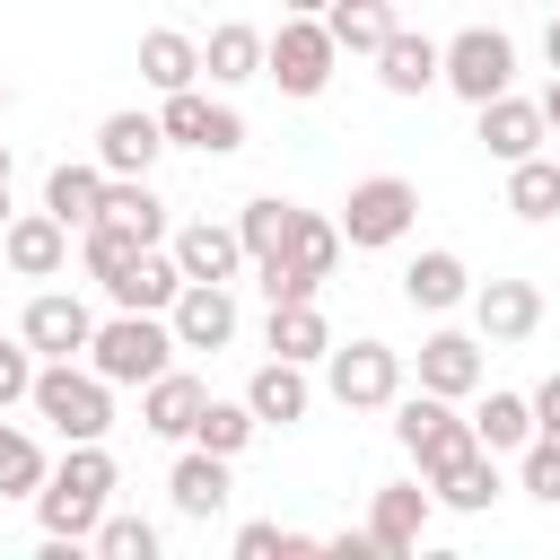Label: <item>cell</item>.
I'll list each match as a JSON object with an SVG mask.
<instances>
[{
    "label": "cell",
    "instance_id": "35",
    "mask_svg": "<svg viewBox=\"0 0 560 560\" xmlns=\"http://www.w3.org/2000/svg\"><path fill=\"white\" fill-rule=\"evenodd\" d=\"M508 210H516V219H534V228H542V219H560V158H542V149H534V158H516V166H508Z\"/></svg>",
    "mask_w": 560,
    "mask_h": 560
},
{
    "label": "cell",
    "instance_id": "13",
    "mask_svg": "<svg viewBox=\"0 0 560 560\" xmlns=\"http://www.w3.org/2000/svg\"><path fill=\"white\" fill-rule=\"evenodd\" d=\"M0 262H9L18 280H61V262H70V228H61L52 210H9V228H0Z\"/></svg>",
    "mask_w": 560,
    "mask_h": 560
},
{
    "label": "cell",
    "instance_id": "36",
    "mask_svg": "<svg viewBox=\"0 0 560 560\" xmlns=\"http://www.w3.org/2000/svg\"><path fill=\"white\" fill-rule=\"evenodd\" d=\"M254 429H262V420L245 411V394H236V402H219V394H210V402L192 411V446H210V455H228V464L254 446Z\"/></svg>",
    "mask_w": 560,
    "mask_h": 560
},
{
    "label": "cell",
    "instance_id": "2",
    "mask_svg": "<svg viewBox=\"0 0 560 560\" xmlns=\"http://www.w3.org/2000/svg\"><path fill=\"white\" fill-rule=\"evenodd\" d=\"M88 368H96L105 385H149V376H166V368H175V332H166V315L114 306V315L88 332Z\"/></svg>",
    "mask_w": 560,
    "mask_h": 560
},
{
    "label": "cell",
    "instance_id": "7",
    "mask_svg": "<svg viewBox=\"0 0 560 560\" xmlns=\"http://www.w3.org/2000/svg\"><path fill=\"white\" fill-rule=\"evenodd\" d=\"M332 61H341V44L324 35V18H280V35H262V79L280 88V96H324L332 88Z\"/></svg>",
    "mask_w": 560,
    "mask_h": 560
},
{
    "label": "cell",
    "instance_id": "48",
    "mask_svg": "<svg viewBox=\"0 0 560 560\" xmlns=\"http://www.w3.org/2000/svg\"><path fill=\"white\" fill-rule=\"evenodd\" d=\"M0 184H9V140H0Z\"/></svg>",
    "mask_w": 560,
    "mask_h": 560
},
{
    "label": "cell",
    "instance_id": "10",
    "mask_svg": "<svg viewBox=\"0 0 560 560\" xmlns=\"http://www.w3.org/2000/svg\"><path fill=\"white\" fill-rule=\"evenodd\" d=\"M88 332H96V315H88L79 289H35L26 315H18V341L35 359H88Z\"/></svg>",
    "mask_w": 560,
    "mask_h": 560
},
{
    "label": "cell",
    "instance_id": "1",
    "mask_svg": "<svg viewBox=\"0 0 560 560\" xmlns=\"http://www.w3.org/2000/svg\"><path fill=\"white\" fill-rule=\"evenodd\" d=\"M114 455H105V438H70V455L44 472V490H35V525H44V542H88L96 534V516L114 508Z\"/></svg>",
    "mask_w": 560,
    "mask_h": 560
},
{
    "label": "cell",
    "instance_id": "23",
    "mask_svg": "<svg viewBox=\"0 0 560 560\" xmlns=\"http://www.w3.org/2000/svg\"><path fill=\"white\" fill-rule=\"evenodd\" d=\"M166 499H175V516L210 525V516L228 508V455H210V446H184V455H175V472H166Z\"/></svg>",
    "mask_w": 560,
    "mask_h": 560
},
{
    "label": "cell",
    "instance_id": "9",
    "mask_svg": "<svg viewBox=\"0 0 560 560\" xmlns=\"http://www.w3.org/2000/svg\"><path fill=\"white\" fill-rule=\"evenodd\" d=\"M158 131H166V149H201V158L245 149V114L219 105V96H201V88H175V96L158 105Z\"/></svg>",
    "mask_w": 560,
    "mask_h": 560
},
{
    "label": "cell",
    "instance_id": "45",
    "mask_svg": "<svg viewBox=\"0 0 560 560\" xmlns=\"http://www.w3.org/2000/svg\"><path fill=\"white\" fill-rule=\"evenodd\" d=\"M542 52H551V70H560V18H551V26H542Z\"/></svg>",
    "mask_w": 560,
    "mask_h": 560
},
{
    "label": "cell",
    "instance_id": "20",
    "mask_svg": "<svg viewBox=\"0 0 560 560\" xmlns=\"http://www.w3.org/2000/svg\"><path fill=\"white\" fill-rule=\"evenodd\" d=\"M402 298H411L420 315H446V306H464V298H472V271H464V254H455V245H429V254H411V262H402Z\"/></svg>",
    "mask_w": 560,
    "mask_h": 560
},
{
    "label": "cell",
    "instance_id": "43",
    "mask_svg": "<svg viewBox=\"0 0 560 560\" xmlns=\"http://www.w3.org/2000/svg\"><path fill=\"white\" fill-rule=\"evenodd\" d=\"M525 402H534V429H542V438H560V376H542Z\"/></svg>",
    "mask_w": 560,
    "mask_h": 560
},
{
    "label": "cell",
    "instance_id": "29",
    "mask_svg": "<svg viewBox=\"0 0 560 560\" xmlns=\"http://www.w3.org/2000/svg\"><path fill=\"white\" fill-rule=\"evenodd\" d=\"M201 70H210L219 88H245V79H262V26H245V18L210 26V44H201Z\"/></svg>",
    "mask_w": 560,
    "mask_h": 560
},
{
    "label": "cell",
    "instance_id": "39",
    "mask_svg": "<svg viewBox=\"0 0 560 560\" xmlns=\"http://www.w3.org/2000/svg\"><path fill=\"white\" fill-rule=\"evenodd\" d=\"M88 542H96L105 560H158V525H149V516H114V508H105Z\"/></svg>",
    "mask_w": 560,
    "mask_h": 560
},
{
    "label": "cell",
    "instance_id": "14",
    "mask_svg": "<svg viewBox=\"0 0 560 560\" xmlns=\"http://www.w3.org/2000/svg\"><path fill=\"white\" fill-rule=\"evenodd\" d=\"M472 114H481V131H472V140H481L499 166H516V158H534V149L551 140L542 105H534V96H516V88H499V96H490V105H472Z\"/></svg>",
    "mask_w": 560,
    "mask_h": 560
},
{
    "label": "cell",
    "instance_id": "5",
    "mask_svg": "<svg viewBox=\"0 0 560 560\" xmlns=\"http://www.w3.org/2000/svg\"><path fill=\"white\" fill-rule=\"evenodd\" d=\"M324 394H332L341 411H394V394H402V350L376 341V332L332 341V350H324Z\"/></svg>",
    "mask_w": 560,
    "mask_h": 560
},
{
    "label": "cell",
    "instance_id": "18",
    "mask_svg": "<svg viewBox=\"0 0 560 560\" xmlns=\"http://www.w3.org/2000/svg\"><path fill=\"white\" fill-rule=\"evenodd\" d=\"M158 149H166V131H158V114H140V105H122V114L96 122V166H105V175H149Z\"/></svg>",
    "mask_w": 560,
    "mask_h": 560
},
{
    "label": "cell",
    "instance_id": "4",
    "mask_svg": "<svg viewBox=\"0 0 560 560\" xmlns=\"http://www.w3.org/2000/svg\"><path fill=\"white\" fill-rule=\"evenodd\" d=\"M411 219H420V184H411V175H359L332 228H341L350 254H385V245L411 236Z\"/></svg>",
    "mask_w": 560,
    "mask_h": 560
},
{
    "label": "cell",
    "instance_id": "47",
    "mask_svg": "<svg viewBox=\"0 0 560 560\" xmlns=\"http://www.w3.org/2000/svg\"><path fill=\"white\" fill-rule=\"evenodd\" d=\"M0 228H9V184H0Z\"/></svg>",
    "mask_w": 560,
    "mask_h": 560
},
{
    "label": "cell",
    "instance_id": "24",
    "mask_svg": "<svg viewBox=\"0 0 560 560\" xmlns=\"http://www.w3.org/2000/svg\"><path fill=\"white\" fill-rule=\"evenodd\" d=\"M368 61H376V88H385V96H429V88H438V44L411 35V26H394Z\"/></svg>",
    "mask_w": 560,
    "mask_h": 560
},
{
    "label": "cell",
    "instance_id": "44",
    "mask_svg": "<svg viewBox=\"0 0 560 560\" xmlns=\"http://www.w3.org/2000/svg\"><path fill=\"white\" fill-rule=\"evenodd\" d=\"M534 105H542V122H551V131H560V70H551V88H542V96H534Z\"/></svg>",
    "mask_w": 560,
    "mask_h": 560
},
{
    "label": "cell",
    "instance_id": "30",
    "mask_svg": "<svg viewBox=\"0 0 560 560\" xmlns=\"http://www.w3.org/2000/svg\"><path fill=\"white\" fill-rule=\"evenodd\" d=\"M464 420H472V438H481L490 455H516V446L534 438V402H525V394H508V385H490Z\"/></svg>",
    "mask_w": 560,
    "mask_h": 560
},
{
    "label": "cell",
    "instance_id": "28",
    "mask_svg": "<svg viewBox=\"0 0 560 560\" xmlns=\"http://www.w3.org/2000/svg\"><path fill=\"white\" fill-rule=\"evenodd\" d=\"M429 481H438L429 499H438V508H455V516H481V508H490V499L508 490V481H499V455H490V446L455 455V464H446V472H429Z\"/></svg>",
    "mask_w": 560,
    "mask_h": 560
},
{
    "label": "cell",
    "instance_id": "26",
    "mask_svg": "<svg viewBox=\"0 0 560 560\" xmlns=\"http://www.w3.org/2000/svg\"><path fill=\"white\" fill-rule=\"evenodd\" d=\"M140 79H149L158 96L201 88V44H192L184 26H149V35H140Z\"/></svg>",
    "mask_w": 560,
    "mask_h": 560
},
{
    "label": "cell",
    "instance_id": "37",
    "mask_svg": "<svg viewBox=\"0 0 560 560\" xmlns=\"http://www.w3.org/2000/svg\"><path fill=\"white\" fill-rule=\"evenodd\" d=\"M44 446H35V429H18V420H0V499H35L44 490Z\"/></svg>",
    "mask_w": 560,
    "mask_h": 560
},
{
    "label": "cell",
    "instance_id": "42",
    "mask_svg": "<svg viewBox=\"0 0 560 560\" xmlns=\"http://www.w3.org/2000/svg\"><path fill=\"white\" fill-rule=\"evenodd\" d=\"M254 289H262V306H289V298H315V280H306V271H289V262H254Z\"/></svg>",
    "mask_w": 560,
    "mask_h": 560
},
{
    "label": "cell",
    "instance_id": "27",
    "mask_svg": "<svg viewBox=\"0 0 560 560\" xmlns=\"http://www.w3.org/2000/svg\"><path fill=\"white\" fill-rule=\"evenodd\" d=\"M262 341H271V359H298V368H315V359L332 350V324H324V306H315V298H289V306H271Z\"/></svg>",
    "mask_w": 560,
    "mask_h": 560
},
{
    "label": "cell",
    "instance_id": "17",
    "mask_svg": "<svg viewBox=\"0 0 560 560\" xmlns=\"http://www.w3.org/2000/svg\"><path fill=\"white\" fill-rule=\"evenodd\" d=\"M420 534H429V490H420V481H385V490L368 499V542H376L385 560H402V551H420Z\"/></svg>",
    "mask_w": 560,
    "mask_h": 560
},
{
    "label": "cell",
    "instance_id": "16",
    "mask_svg": "<svg viewBox=\"0 0 560 560\" xmlns=\"http://www.w3.org/2000/svg\"><path fill=\"white\" fill-rule=\"evenodd\" d=\"M245 411H254L262 429H298V420L315 411V376H306L298 359H262V368L245 376Z\"/></svg>",
    "mask_w": 560,
    "mask_h": 560
},
{
    "label": "cell",
    "instance_id": "21",
    "mask_svg": "<svg viewBox=\"0 0 560 560\" xmlns=\"http://www.w3.org/2000/svg\"><path fill=\"white\" fill-rule=\"evenodd\" d=\"M420 385L446 394V402L481 394V332H429L420 341Z\"/></svg>",
    "mask_w": 560,
    "mask_h": 560
},
{
    "label": "cell",
    "instance_id": "31",
    "mask_svg": "<svg viewBox=\"0 0 560 560\" xmlns=\"http://www.w3.org/2000/svg\"><path fill=\"white\" fill-rule=\"evenodd\" d=\"M96 201H105V166H96V158H88V166H70V158H61V166L44 175V210H52L61 228H88V219H96Z\"/></svg>",
    "mask_w": 560,
    "mask_h": 560
},
{
    "label": "cell",
    "instance_id": "11",
    "mask_svg": "<svg viewBox=\"0 0 560 560\" xmlns=\"http://www.w3.org/2000/svg\"><path fill=\"white\" fill-rule=\"evenodd\" d=\"M175 350H228L236 341V280H184L166 306Z\"/></svg>",
    "mask_w": 560,
    "mask_h": 560
},
{
    "label": "cell",
    "instance_id": "12",
    "mask_svg": "<svg viewBox=\"0 0 560 560\" xmlns=\"http://www.w3.org/2000/svg\"><path fill=\"white\" fill-rule=\"evenodd\" d=\"M472 332H481L490 350L534 341V332H542V289H534V280H472Z\"/></svg>",
    "mask_w": 560,
    "mask_h": 560
},
{
    "label": "cell",
    "instance_id": "34",
    "mask_svg": "<svg viewBox=\"0 0 560 560\" xmlns=\"http://www.w3.org/2000/svg\"><path fill=\"white\" fill-rule=\"evenodd\" d=\"M289 228H298V201H280V192H254V201L236 210V245H245V262H271V254L289 245Z\"/></svg>",
    "mask_w": 560,
    "mask_h": 560
},
{
    "label": "cell",
    "instance_id": "38",
    "mask_svg": "<svg viewBox=\"0 0 560 560\" xmlns=\"http://www.w3.org/2000/svg\"><path fill=\"white\" fill-rule=\"evenodd\" d=\"M131 254H140V236H122V228H105V219H88V228H79V262H88V280H96V289H105Z\"/></svg>",
    "mask_w": 560,
    "mask_h": 560
},
{
    "label": "cell",
    "instance_id": "22",
    "mask_svg": "<svg viewBox=\"0 0 560 560\" xmlns=\"http://www.w3.org/2000/svg\"><path fill=\"white\" fill-rule=\"evenodd\" d=\"M210 402V385L192 376V368H166V376H149L140 385V429L149 438H192V411Z\"/></svg>",
    "mask_w": 560,
    "mask_h": 560
},
{
    "label": "cell",
    "instance_id": "3",
    "mask_svg": "<svg viewBox=\"0 0 560 560\" xmlns=\"http://www.w3.org/2000/svg\"><path fill=\"white\" fill-rule=\"evenodd\" d=\"M26 402H35V420H44L61 446H70V438H105V429H114V385H105L96 368H79V359H44Z\"/></svg>",
    "mask_w": 560,
    "mask_h": 560
},
{
    "label": "cell",
    "instance_id": "15",
    "mask_svg": "<svg viewBox=\"0 0 560 560\" xmlns=\"http://www.w3.org/2000/svg\"><path fill=\"white\" fill-rule=\"evenodd\" d=\"M166 254H175L184 280H236V271H245L236 219H184V228H166Z\"/></svg>",
    "mask_w": 560,
    "mask_h": 560
},
{
    "label": "cell",
    "instance_id": "8",
    "mask_svg": "<svg viewBox=\"0 0 560 560\" xmlns=\"http://www.w3.org/2000/svg\"><path fill=\"white\" fill-rule=\"evenodd\" d=\"M438 88H455L464 105H490L499 88H516V44L499 26H464L438 44Z\"/></svg>",
    "mask_w": 560,
    "mask_h": 560
},
{
    "label": "cell",
    "instance_id": "32",
    "mask_svg": "<svg viewBox=\"0 0 560 560\" xmlns=\"http://www.w3.org/2000/svg\"><path fill=\"white\" fill-rule=\"evenodd\" d=\"M271 262H289V271H306V280L324 289V280L341 271V228H332V219H315V210H298V228H289V245H280Z\"/></svg>",
    "mask_w": 560,
    "mask_h": 560
},
{
    "label": "cell",
    "instance_id": "6",
    "mask_svg": "<svg viewBox=\"0 0 560 560\" xmlns=\"http://www.w3.org/2000/svg\"><path fill=\"white\" fill-rule=\"evenodd\" d=\"M394 446H402V455L420 464V481H429V472H446L455 455H472L481 438H472V420H464L446 394L420 385V394H394Z\"/></svg>",
    "mask_w": 560,
    "mask_h": 560
},
{
    "label": "cell",
    "instance_id": "25",
    "mask_svg": "<svg viewBox=\"0 0 560 560\" xmlns=\"http://www.w3.org/2000/svg\"><path fill=\"white\" fill-rule=\"evenodd\" d=\"M105 228L140 236V245H166V201L149 192V175H105V201H96Z\"/></svg>",
    "mask_w": 560,
    "mask_h": 560
},
{
    "label": "cell",
    "instance_id": "49",
    "mask_svg": "<svg viewBox=\"0 0 560 560\" xmlns=\"http://www.w3.org/2000/svg\"><path fill=\"white\" fill-rule=\"evenodd\" d=\"M0 114H9V79H0Z\"/></svg>",
    "mask_w": 560,
    "mask_h": 560
},
{
    "label": "cell",
    "instance_id": "33",
    "mask_svg": "<svg viewBox=\"0 0 560 560\" xmlns=\"http://www.w3.org/2000/svg\"><path fill=\"white\" fill-rule=\"evenodd\" d=\"M315 18H324V35H332L341 52H376V44L394 35V0H324Z\"/></svg>",
    "mask_w": 560,
    "mask_h": 560
},
{
    "label": "cell",
    "instance_id": "46",
    "mask_svg": "<svg viewBox=\"0 0 560 560\" xmlns=\"http://www.w3.org/2000/svg\"><path fill=\"white\" fill-rule=\"evenodd\" d=\"M289 9H298V18H315V9H324V0H289Z\"/></svg>",
    "mask_w": 560,
    "mask_h": 560
},
{
    "label": "cell",
    "instance_id": "19",
    "mask_svg": "<svg viewBox=\"0 0 560 560\" xmlns=\"http://www.w3.org/2000/svg\"><path fill=\"white\" fill-rule=\"evenodd\" d=\"M175 289H184V271H175V254H166V245H140V254L105 280V298H114V306H140V315H166V306H175Z\"/></svg>",
    "mask_w": 560,
    "mask_h": 560
},
{
    "label": "cell",
    "instance_id": "41",
    "mask_svg": "<svg viewBox=\"0 0 560 560\" xmlns=\"http://www.w3.org/2000/svg\"><path fill=\"white\" fill-rule=\"evenodd\" d=\"M35 368H44V359H35V350L9 332V341H0V411H18V402L35 394Z\"/></svg>",
    "mask_w": 560,
    "mask_h": 560
},
{
    "label": "cell",
    "instance_id": "40",
    "mask_svg": "<svg viewBox=\"0 0 560 560\" xmlns=\"http://www.w3.org/2000/svg\"><path fill=\"white\" fill-rule=\"evenodd\" d=\"M516 481H525V499H551V508H560V438L534 429V438L516 446Z\"/></svg>",
    "mask_w": 560,
    "mask_h": 560
}]
</instances>
